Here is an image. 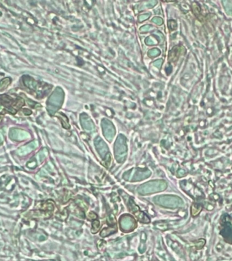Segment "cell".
<instances>
[{
	"mask_svg": "<svg viewBox=\"0 0 232 261\" xmlns=\"http://www.w3.org/2000/svg\"><path fill=\"white\" fill-rule=\"evenodd\" d=\"M24 103V100L21 98L14 99L7 95H0V104L6 111L12 114H15L17 110L20 108Z\"/></svg>",
	"mask_w": 232,
	"mask_h": 261,
	"instance_id": "obj_1",
	"label": "cell"
},
{
	"mask_svg": "<svg viewBox=\"0 0 232 261\" xmlns=\"http://www.w3.org/2000/svg\"><path fill=\"white\" fill-rule=\"evenodd\" d=\"M167 184L164 180H156L147 182L138 188V192L141 195H147L165 190Z\"/></svg>",
	"mask_w": 232,
	"mask_h": 261,
	"instance_id": "obj_2",
	"label": "cell"
},
{
	"mask_svg": "<svg viewBox=\"0 0 232 261\" xmlns=\"http://www.w3.org/2000/svg\"><path fill=\"white\" fill-rule=\"evenodd\" d=\"M155 202L160 205L171 208L183 205L182 199L175 196H160L155 198Z\"/></svg>",
	"mask_w": 232,
	"mask_h": 261,
	"instance_id": "obj_3",
	"label": "cell"
},
{
	"mask_svg": "<svg viewBox=\"0 0 232 261\" xmlns=\"http://www.w3.org/2000/svg\"><path fill=\"white\" fill-rule=\"evenodd\" d=\"M121 230L124 232H130L137 227V223L133 217L130 215H123L120 219Z\"/></svg>",
	"mask_w": 232,
	"mask_h": 261,
	"instance_id": "obj_4",
	"label": "cell"
},
{
	"mask_svg": "<svg viewBox=\"0 0 232 261\" xmlns=\"http://www.w3.org/2000/svg\"><path fill=\"white\" fill-rule=\"evenodd\" d=\"M122 138V136L119 137L117 139V142L116 143V157L117 161L120 163L124 161L126 154V146L125 144V141L123 140Z\"/></svg>",
	"mask_w": 232,
	"mask_h": 261,
	"instance_id": "obj_5",
	"label": "cell"
},
{
	"mask_svg": "<svg viewBox=\"0 0 232 261\" xmlns=\"http://www.w3.org/2000/svg\"><path fill=\"white\" fill-rule=\"evenodd\" d=\"M129 207L130 210L134 214V216L137 218L138 220L140 221L141 223H149V222H150V220H149V217L143 212H141L140 209H139V207L135 204L132 199H130V201Z\"/></svg>",
	"mask_w": 232,
	"mask_h": 261,
	"instance_id": "obj_6",
	"label": "cell"
},
{
	"mask_svg": "<svg viewBox=\"0 0 232 261\" xmlns=\"http://www.w3.org/2000/svg\"><path fill=\"white\" fill-rule=\"evenodd\" d=\"M10 137H11L14 140H23V139H26L28 137V134L27 132L24 131L20 129H12L11 131L10 132Z\"/></svg>",
	"mask_w": 232,
	"mask_h": 261,
	"instance_id": "obj_7",
	"label": "cell"
},
{
	"mask_svg": "<svg viewBox=\"0 0 232 261\" xmlns=\"http://www.w3.org/2000/svg\"><path fill=\"white\" fill-rule=\"evenodd\" d=\"M23 80V83L26 87L33 89V90H35V89H36L37 86V83L36 81H35L33 78L29 76H24Z\"/></svg>",
	"mask_w": 232,
	"mask_h": 261,
	"instance_id": "obj_8",
	"label": "cell"
},
{
	"mask_svg": "<svg viewBox=\"0 0 232 261\" xmlns=\"http://www.w3.org/2000/svg\"><path fill=\"white\" fill-rule=\"evenodd\" d=\"M203 209V207L199 203H194L191 207V214L193 217L198 216Z\"/></svg>",
	"mask_w": 232,
	"mask_h": 261,
	"instance_id": "obj_9",
	"label": "cell"
},
{
	"mask_svg": "<svg viewBox=\"0 0 232 261\" xmlns=\"http://www.w3.org/2000/svg\"><path fill=\"white\" fill-rule=\"evenodd\" d=\"M150 176V172L149 171H141L138 170L137 173H134V180H141L142 179L147 178Z\"/></svg>",
	"mask_w": 232,
	"mask_h": 261,
	"instance_id": "obj_10",
	"label": "cell"
},
{
	"mask_svg": "<svg viewBox=\"0 0 232 261\" xmlns=\"http://www.w3.org/2000/svg\"><path fill=\"white\" fill-rule=\"evenodd\" d=\"M35 143H31V144H28L27 146H24L23 148H20V151H19L20 155H24V154H27L31 150H33L35 148Z\"/></svg>",
	"mask_w": 232,
	"mask_h": 261,
	"instance_id": "obj_11",
	"label": "cell"
},
{
	"mask_svg": "<svg viewBox=\"0 0 232 261\" xmlns=\"http://www.w3.org/2000/svg\"><path fill=\"white\" fill-rule=\"evenodd\" d=\"M116 231H117V228L116 227L113 228H103L102 231L101 232V237H105L111 234L116 233Z\"/></svg>",
	"mask_w": 232,
	"mask_h": 261,
	"instance_id": "obj_12",
	"label": "cell"
},
{
	"mask_svg": "<svg viewBox=\"0 0 232 261\" xmlns=\"http://www.w3.org/2000/svg\"><path fill=\"white\" fill-rule=\"evenodd\" d=\"M10 83H11V80H10V78H6L0 81V91H2L3 89L6 88L8 87Z\"/></svg>",
	"mask_w": 232,
	"mask_h": 261,
	"instance_id": "obj_13",
	"label": "cell"
},
{
	"mask_svg": "<svg viewBox=\"0 0 232 261\" xmlns=\"http://www.w3.org/2000/svg\"><path fill=\"white\" fill-rule=\"evenodd\" d=\"M100 227H101V223H100V222L97 220H94L92 222V228L91 232L94 234L96 233L99 231Z\"/></svg>",
	"mask_w": 232,
	"mask_h": 261,
	"instance_id": "obj_14",
	"label": "cell"
},
{
	"mask_svg": "<svg viewBox=\"0 0 232 261\" xmlns=\"http://www.w3.org/2000/svg\"><path fill=\"white\" fill-rule=\"evenodd\" d=\"M76 202V203H77V206L79 207H80V208L83 209H84V210H86V209H88V205H87V203H85L84 201H83V200H82V199H77Z\"/></svg>",
	"mask_w": 232,
	"mask_h": 261,
	"instance_id": "obj_15",
	"label": "cell"
},
{
	"mask_svg": "<svg viewBox=\"0 0 232 261\" xmlns=\"http://www.w3.org/2000/svg\"><path fill=\"white\" fill-rule=\"evenodd\" d=\"M107 223L109 225H114L116 223V219L113 215H111L107 218Z\"/></svg>",
	"mask_w": 232,
	"mask_h": 261,
	"instance_id": "obj_16",
	"label": "cell"
},
{
	"mask_svg": "<svg viewBox=\"0 0 232 261\" xmlns=\"http://www.w3.org/2000/svg\"><path fill=\"white\" fill-rule=\"evenodd\" d=\"M88 218L90 220H96V218H97V215L93 212H89V214H88Z\"/></svg>",
	"mask_w": 232,
	"mask_h": 261,
	"instance_id": "obj_17",
	"label": "cell"
},
{
	"mask_svg": "<svg viewBox=\"0 0 232 261\" xmlns=\"http://www.w3.org/2000/svg\"><path fill=\"white\" fill-rule=\"evenodd\" d=\"M2 143V135L1 134V131H0V144Z\"/></svg>",
	"mask_w": 232,
	"mask_h": 261,
	"instance_id": "obj_18",
	"label": "cell"
}]
</instances>
